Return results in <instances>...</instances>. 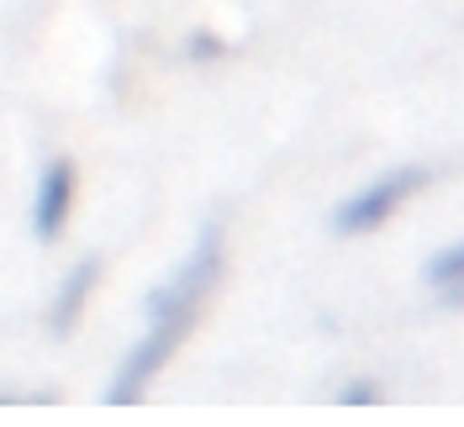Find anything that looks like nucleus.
I'll return each mask as SVG.
<instances>
[{
    "mask_svg": "<svg viewBox=\"0 0 464 427\" xmlns=\"http://www.w3.org/2000/svg\"><path fill=\"white\" fill-rule=\"evenodd\" d=\"M422 180H428L422 170H396V174H385L380 185L359 190L348 206H338V211H333V228H338V232H370L375 222H385V217L396 211V200H406L417 185H422Z\"/></svg>",
    "mask_w": 464,
    "mask_h": 427,
    "instance_id": "f03ea898",
    "label": "nucleus"
},
{
    "mask_svg": "<svg viewBox=\"0 0 464 427\" xmlns=\"http://www.w3.org/2000/svg\"><path fill=\"white\" fill-rule=\"evenodd\" d=\"M211 275H217V232H206L201 254L185 264V275H179L169 290H159V296L148 301L153 327H148V338L138 343V354L121 364V380L106 391V401H111V406H116V401H138V396H143L148 374L169 359L174 343L185 338V327L196 322V306H201V296H206V285H211Z\"/></svg>",
    "mask_w": 464,
    "mask_h": 427,
    "instance_id": "f257e3e1",
    "label": "nucleus"
},
{
    "mask_svg": "<svg viewBox=\"0 0 464 427\" xmlns=\"http://www.w3.org/2000/svg\"><path fill=\"white\" fill-rule=\"evenodd\" d=\"M69 196H74V170H69V159H53L48 174H43V185H37V211H32V228H37L43 243H53L58 232H63Z\"/></svg>",
    "mask_w": 464,
    "mask_h": 427,
    "instance_id": "7ed1b4c3",
    "label": "nucleus"
},
{
    "mask_svg": "<svg viewBox=\"0 0 464 427\" xmlns=\"http://www.w3.org/2000/svg\"><path fill=\"white\" fill-rule=\"evenodd\" d=\"M90 280H95V258H90L85 269H74V275L63 280V296H58V312H53V333H69V322H74V312H80Z\"/></svg>",
    "mask_w": 464,
    "mask_h": 427,
    "instance_id": "20e7f679",
    "label": "nucleus"
},
{
    "mask_svg": "<svg viewBox=\"0 0 464 427\" xmlns=\"http://www.w3.org/2000/svg\"><path fill=\"white\" fill-rule=\"evenodd\" d=\"M428 280L443 285V290H459L464 285V248H443V254L428 264Z\"/></svg>",
    "mask_w": 464,
    "mask_h": 427,
    "instance_id": "39448f33",
    "label": "nucleus"
}]
</instances>
